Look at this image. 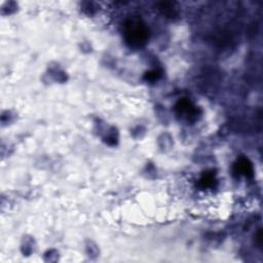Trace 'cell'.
Masks as SVG:
<instances>
[{
	"label": "cell",
	"mask_w": 263,
	"mask_h": 263,
	"mask_svg": "<svg viewBox=\"0 0 263 263\" xmlns=\"http://www.w3.org/2000/svg\"><path fill=\"white\" fill-rule=\"evenodd\" d=\"M127 35L129 37V42L138 44L145 41L146 38L145 30H144L142 26H140V24H135V23H132L130 25V27L127 31Z\"/></svg>",
	"instance_id": "6da1fadb"
}]
</instances>
